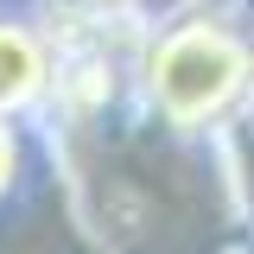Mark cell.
I'll list each match as a JSON object with an SVG mask.
<instances>
[{"label":"cell","mask_w":254,"mask_h":254,"mask_svg":"<svg viewBox=\"0 0 254 254\" xmlns=\"http://www.w3.org/2000/svg\"><path fill=\"white\" fill-rule=\"evenodd\" d=\"M242 108H248V127H254V70H248V95H242Z\"/></svg>","instance_id":"5"},{"label":"cell","mask_w":254,"mask_h":254,"mask_svg":"<svg viewBox=\"0 0 254 254\" xmlns=\"http://www.w3.org/2000/svg\"><path fill=\"white\" fill-rule=\"evenodd\" d=\"M19 178V133H13V121L0 115V190Z\"/></svg>","instance_id":"3"},{"label":"cell","mask_w":254,"mask_h":254,"mask_svg":"<svg viewBox=\"0 0 254 254\" xmlns=\"http://www.w3.org/2000/svg\"><path fill=\"white\" fill-rule=\"evenodd\" d=\"M248 70H254V51L222 19H210V13H190V19L165 26L146 45L140 83H146V102H153V115L165 127L203 133V127H216L222 115L242 108Z\"/></svg>","instance_id":"1"},{"label":"cell","mask_w":254,"mask_h":254,"mask_svg":"<svg viewBox=\"0 0 254 254\" xmlns=\"http://www.w3.org/2000/svg\"><path fill=\"white\" fill-rule=\"evenodd\" d=\"M58 83L51 70V45L26 26V19H0V115H19Z\"/></svg>","instance_id":"2"},{"label":"cell","mask_w":254,"mask_h":254,"mask_svg":"<svg viewBox=\"0 0 254 254\" xmlns=\"http://www.w3.org/2000/svg\"><path fill=\"white\" fill-rule=\"evenodd\" d=\"M76 6H89V13H115V6H127V0H76Z\"/></svg>","instance_id":"4"}]
</instances>
